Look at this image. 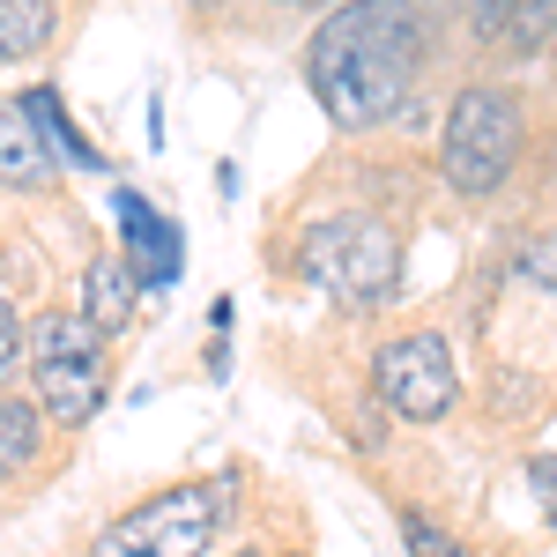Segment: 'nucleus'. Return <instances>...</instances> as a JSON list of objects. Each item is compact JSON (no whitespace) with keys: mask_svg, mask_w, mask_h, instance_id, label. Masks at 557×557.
I'll list each match as a JSON object with an SVG mask.
<instances>
[{"mask_svg":"<svg viewBox=\"0 0 557 557\" xmlns=\"http://www.w3.org/2000/svg\"><path fill=\"white\" fill-rule=\"evenodd\" d=\"M364 386L380 394V409L394 424L431 431L461 409V349L438 320H394L364 349Z\"/></svg>","mask_w":557,"mask_h":557,"instance_id":"obj_6","label":"nucleus"},{"mask_svg":"<svg viewBox=\"0 0 557 557\" xmlns=\"http://www.w3.org/2000/svg\"><path fill=\"white\" fill-rule=\"evenodd\" d=\"M275 557H312V550H275Z\"/></svg>","mask_w":557,"mask_h":557,"instance_id":"obj_23","label":"nucleus"},{"mask_svg":"<svg viewBox=\"0 0 557 557\" xmlns=\"http://www.w3.org/2000/svg\"><path fill=\"white\" fill-rule=\"evenodd\" d=\"M246 8H268V15H327V8H335V0H246Z\"/></svg>","mask_w":557,"mask_h":557,"instance_id":"obj_19","label":"nucleus"},{"mask_svg":"<svg viewBox=\"0 0 557 557\" xmlns=\"http://www.w3.org/2000/svg\"><path fill=\"white\" fill-rule=\"evenodd\" d=\"M60 454H67V438L52 431V417L38 409V394H30V386H0V491L38 483Z\"/></svg>","mask_w":557,"mask_h":557,"instance_id":"obj_8","label":"nucleus"},{"mask_svg":"<svg viewBox=\"0 0 557 557\" xmlns=\"http://www.w3.org/2000/svg\"><path fill=\"white\" fill-rule=\"evenodd\" d=\"M215 557H260V550H215Z\"/></svg>","mask_w":557,"mask_h":557,"instance_id":"obj_22","label":"nucleus"},{"mask_svg":"<svg viewBox=\"0 0 557 557\" xmlns=\"http://www.w3.org/2000/svg\"><path fill=\"white\" fill-rule=\"evenodd\" d=\"M186 15H194V23H201V30H231V23H246V15H253V8H246V0H186Z\"/></svg>","mask_w":557,"mask_h":557,"instance_id":"obj_17","label":"nucleus"},{"mask_svg":"<svg viewBox=\"0 0 557 557\" xmlns=\"http://www.w3.org/2000/svg\"><path fill=\"white\" fill-rule=\"evenodd\" d=\"M417 8H424V15H438L446 30H454V15H461V0H417Z\"/></svg>","mask_w":557,"mask_h":557,"instance_id":"obj_20","label":"nucleus"},{"mask_svg":"<svg viewBox=\"0 0 557 557\" xmlns=\"http://www.w3.org/2000/svg\"><path fill=\"white\" fill-rule=\"evenodd\" d=\"M506 275L557 320V215H520L506 231Z\"/></svg>","mask_w":557,"mask_h":557,"instance_id":"obj_11","label":"nucleus"},{"mask_svg":"<svg viewBox=\"0 0 557 557\" xmlns=\"http://www.w3.org/2000/svg\"><path fill=\"white\" fill-rule=\"evenodd\" d=\"M446 45L454 30L417 0H335L298 45V83L335 141H386L401 120H417Z\"/></svg>","mask_w":557,"mask_h":557,"instance_id":"obj_1","label":"nucleus"},{"mask_svg":"<svg viewBox=\"0 0 557 557\" xmlns=\"http://www.w3.org/2000/svg\"><path fill=\"white\" fill-rule=\"evenodd\" d=\"M557 164V112L520 83V75H491L469 67L446 89L438 112V149H431V178L461 215L491 223V215H550V186L543 172Z\"/></svg>","mask_w":557,"mask_h":557,"instance_id":"obj_3","label":"nucleus"},{"mask_svg":"<svg viewBox=\"0 0 557 557\" xmlns=\"http://www.w3.org/2000/svg\"><path fill=\"white\" fill-rule=\"evenodd\" d=\"M231 506H238V475H186V483H164V491H149L141 506L104 520L97 543H89V557H215L223 528H231Z\"/></svg>","mask_w":557,"mask_h":557,"instance_id":"obj_5","label":"nucleus"},{"mask_svg":"<svg viewBox=\"0 0 557 557\" xmlns=\"http://www.w3.org/2000/svg\"><path fill=\"white\" fill-rule=\"evenodd\" d=\"M543 67H550V97H557V45H550V52H543Z\"/></svg>","mask_w":557,"mask_h":557,"instance_id":"obj_21","label":"nucleus"},{"mask_svg":"<svg viewBox=\"0 0 557 557\" xmlns=\"http://www.w3.org/2000/svg\"><path fill=\"white\" fill-rule=\"evenodd\" d=\"M112 335H97L75 305H45L23 320V380L38 394V409L52 417L60 438H83L97 424V409H104V394H112V372H120V357H112Z\"/></svg>","mask_w":557,"mask_h":557,"instance_id":"obj_4","label":"nucleus"},{"mask_svg":"<svg viewBox=\"0 0 557 557\" xmlns=\"http://www.w3.org/2000/svg\"><path fill=\"white\" fill-rule=\"evenodd\" d=\"M23 104L38 112V127H45V141L60 149V164H89V172H112V164H104V157L89 149V134L67 120V104H60V89H52V83H30V89H23Z\"/></svg>","mask_w":557,"mask_h":557,"instance_id":"obj_15","label":"nucleus"},{"mask_svg":"<svg viewBox=\"0 0 557 557\" xmlns=\"http://www.w3.org/2000/svg\"><path fill=\"white\" fill-rule=\"evenodd\" d=\"M75 312H83L97 335H112V343H127L134 320H141V283H134V268L120 246H89L83 275H75Z\"/></svg>","mask_w":557,"mask_h":557,"instance_id":"obj_9","label":"nucleus"},{"mask_svg":"<svg viewBox=\"0 0 557 557\" xmlns=\"http://www.w3.org/2000/svg\"><path fill=\"white\" fill-rule=\"evenodd\" d=\"M506 15H513V0H461V15H454V38L469 52V67H491V52L506 38Z\"/></svg>","mask_w":557,"mask_h":557,"instance_id":"obj_16","label":"nucleus"},{"mask_svg":"<svg viewBox=\"0 0 557 557\" xmlns=\"http://www.w3.org/2000/svg\"><path fill=\"white\" fill-rule=\"evenodd\" d=\"M60 45V0H0V67Z\"/></svg>","mask_w":557,"mask_h":557,"instance_id":"obj_13","label":"nucleus"},{"mask_svg":"<svg viewBox=\"0 0 557 557\" xmlns=\"http://www.w3.org/2000/svg\"><path fill=\"white\" fill-rule=\"evenodd\" d=\"M528 491L543 498V520L557 528V454H528Z\"/></svg>","mask_w":557,"mask_h":557,"instance_id":"obj_18","label":"nucleus"},{"mask_svg":"<svg viewBox=\"0 0 557 557\" xmlns=\"http://www.w3.org/2000/svg\"><path fill=\"white\" fill-rule=\"evenodd\" d=\"M394 506V528H401V550L409 557H475L469 550V535H454V520H438L431 506H417V498H386Z\"/></svg>","mask_w":557,"mask_h":557,"instance_id":"obj_14","label":"nucleus"},{"mask_svg":"<svg viewBox=\"0 0 557 557\" xmlns=\"http://www.w3.org/2000/svg\"><path fill=\"white\" fill-rule=\"evenodd\" d=\"M60 149L45 141L38 112L23 104V97H0V194L8 201H45V194H60Z\"/></svg>","mask_w":557,"mask_h":557,"instance_id":"obj_7","label":"nucleus"},{"mask_svg":"<svg viewBox=\"0 0 557 557\" xmlns=\"http://www.w3.org/2000/svg\"><path fill=\"white\" fill-rule=\"evenodd\" d=\"M120 253H127L141 298H149V290H172L178 260H186V253H178V223H164L134 186H120Z\"/></svg>","mask_w":557,"mask_h":557,"instance_id":"obj_10","label":"nucleus"},{"mask_svg":"<svg viewBox=\"0 0 557 557\" xmlns=\"http://www.w3.org/2000/svg\"><path fill=\"white\" fill-rule=\"evenodd\" d=\"M550 45H557V0H513L506 38H498V52H491V75H520V67H535Z\"/></svg>","mask_w":557,"mask_h":557,"instance_id":"obj_12","label":"nucleus"},{"mask_svg":"<svg viewBox=\"0 0 557 557\" xmlns=\"http://www.w3.org/2000/svg\"><path fill=\"white\" fill-rule=\"evenodd\" d=\"M275 268L327 298L335 312H386L401 298L409 275V201L401 186H386V164H349L335 157L327 172H312L298 223L283 231Z\"/></svg>","mask_w":557,"mask_h":557,"instance_id":"obj_2","label":"nucleus"}]
</instances>
